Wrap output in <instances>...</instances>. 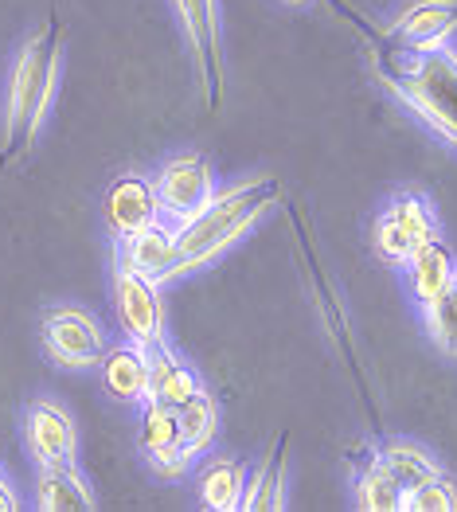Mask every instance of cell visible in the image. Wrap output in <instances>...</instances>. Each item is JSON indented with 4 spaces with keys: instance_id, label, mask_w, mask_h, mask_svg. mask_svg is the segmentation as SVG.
<instances>
[{
    "instance_id": "6da1fadb",
    "label": "cell",
    "mask_w": 457,
    "mask_h": 512,
    "mask_svg": "<svg viewBox=\"0 0 457 512\" xmlns=\"http://www.w3.org/2000/svg\"><path fill=\"white\" fill-rule=\"evenodd\" d=\"M59 71H63V24L43 20L16 47L8 71L4 114H0V165H20L40 141L59 90Z\"/></svg>"
},
{
    "instance_id": "7a4b0ae2",
    "label": "cell",
    "mask_w": 457,
    "mask_h": 512,
    "mask_svg": "<svg viewBox=\"0 0 457 512\" xmlns=\"http://www.w3.org/2000/svg\"><path fill=\"white\" fill-rule=\"evenodd\" d=\"M278 196H282L278 176H250L223 192L215 188L204 212L172 227V278H184V274L215 262L223 251H231L250 227L278 204Z\"/></svg>"
},
{
    "instance_id": "3957f363",
    "label": "cell",
    "mask_w": 457,
    "mask_h": 512,
    "mask_svg": "<svg viewBox=\"0 0 457 512\" xmlns=\"http://www.w3.org/2000/svg\"><path fill=\"white\" fill-rule=\"evenodd\" d=\"M40 344L47 352V360L55 368H67V372H90L98 368L102 352L110 348L106 344V329L102 321L83 309V305H51L40 317Z\"/></svg>"
},
{
    "instance_id": "277c9868",
    "label": "cell",
    "mask_w": 457,
    "mask_h": 512,
    "mask_svg": "<svg viewBox=\"0 0 457 512\" xmlns=\"http://www.w3.org/2000/svg\"><path fill=\"white\" fill-rule=\"evenodd\" d=\"M438 235H442V227H438L434 204L418 192H399L383 212L375 215L372 247L387 266L403 270L418 247H426Z\"/></svg>"
},
{
    "instance_id": "5b68a950",
    "label": "cell",
    "mask_w": 457,
    "mask_h": 512,
    "mask_svg": "<svg viewBox=\"0 0 457 512\" xmlns=\"http://www.w3.org/2000/svg\"><path fill=\"white\" fill-rule=\"evenodd\" d=\"M114 313L122 325L125 341L137 348H157L165 344V301L161 286L153 278H145L141 270H133L129 262L114 255Z\"/></svg>"
},
{
    "instance_id": "8992f818",
    "label": "cell",
    "mask_w": 457,
    "mask_h": 512,
    "mask_svg": "<svg viewBox=\"0 0 457 512\" xmlns=\"http://www.w3.org/2000/svg\"><path fill=\"white\" fill-rule=\"evenodd\" d=\"M153 188H157L161 219L168 227H180L208 208V200L215 196V172L204 153H172L153 172Z\"/></svg>"
},
{
    "instance_id": "52a82bcc",
    "label": "cell",
    "mask_w": 457,
    "mask_h": 512,
    "mask_svg": "<svg viewBox=\"0 0 457 512\" xmlns=\"http://www.w3.org/2000/svg\"><path fill=\"white\" fill-rule=\"evenodd\" d=\"M24 446L40 466H71L79 462V427L75 415L59 399H32L24 407Z\"/></svg>"
},
{
    "instance_id": "ba28073f",
    "label": "cell",
    "mask_w": 457,
    "mask_h": 512,
    "mask_svg": "<svg viewBox=\"0 0 457 512\" xmlns=\"http://www.w3.org/2000/svg\"><path fill=\"white\" fill-rule=\"evenodd\" d=\"M102 219H106L114 243H122L129 235L161 223V204H157L153 176H145V172H122V176H114V184L102 196Z\"/></svg>"
},
{
    "instance_id": "9c48e42d",
    "label": "cell",
    "mask_w": 457,
    "mask_h": 512,
    "mask_svg": "<svg viewBox=\"0 0 457 512\" xmlns=\"http://www.w3.org/2000/svg\"><path fill=\"white\" fill-rule=\"evenodd\" d=\"M457 32V0H415L395 20V40L415 55H430L450 47Z\"/></svg>"
},
{
    "instance_id": "30bf717a",
    "label": "cell",
    "mask_w": 457,
    "mask_h": 512,
    "mask_svg": "<svg viewBox=\"0 0 457 512\" xmlns=\"http://www.w3.org/2000/svg\"><path fill=\"white\" fill-rule=\"evenodd\" d=\"M352 466V489H356V509L364 512H403V485L387 470L379 446H360L348 458Z\"/></svg>"
},
{
    "instance_id": "8fae6325",
    "label": "cell",
    "mask_w": 457,
    "mask_h": 512,
    "mask_svg": "<svg viewBox=\"0 0 457 512\" xmlns=\"http://www.w3.org/2000/svg\"><path fill=\"white\" fill-rule=\"evenodd\" d=\"M98 372H102V387L118 403L141 407L149 399V352L137 348L133 341L106 348L102 360H98Z\"/></svg>"
},
{
    "instance_id": "7c38bea8",
    "label": "cell",
    "mask_w": 457,
    "mask_h": 512,
    "mask_svg": "<svg viewBox=\"0 0 457 512\" xmlns=\"http://www.w3.org/2000/svg\"><path fill=\"white\" fill-rule=\"evenodd\" d=\"M188 43L196 51V63H200V75L204 86H211V98H215V86H219V8L215 0H172Z\"/></svg>"
},
{
    "instance_id": "4fadbf2b",
    "label": "cell",
    "mask_w": 457,
    "mask_h": 512,
    "mask_svg": "<svg viewBox=\"0 0 457 512\" xmlns=\"http://www.w3.org/2000/svg\"><path fill=\"white\" fill-rule=\"evenodd\" d=\"M403 274H407V286L415 294L418 309H426L430 301H438L457 282V258L446 247V239L438 235L426 247H418L415 255H411V262L403 266Z\"/></svg>"
},
{
    "instance_id": "5bb4252c",
    "label": "cell",
    "mask_w": 457,
    "mask_h": 512,
    "mask_svg": "<svg viewBox=\"0 0 457 512\" xmlns=\"http://www.w3.org/2000/svg\"><path fill=\"white\" fill-rule=\"evenodd\" d=\"M200 391H204V380H200V372L188 360H180L168 344L149 348V399H157V403L180 411Z\"/></svg>"
},
{
    "instance_id": "9a60e30c",
    "label": "cell",
    "mask_w": 457,
    "mask_h": 512,
    "mask_svg": "<svg viewBox=\"0 0 457 512\" xmlns=\"http://www.w3.org/2000/svg\"><path fill=\"white\" fill-rule=\"evenodd\" d=\"M36 509L43 512H90L98 497L83 477L79 462L71 466H40L36 470Z\"/></svg>"
},
{
    "instance_id": "2e32d148",
    "label": "cell",
    "mask_w": 457,
    "mask_h": 512,
    "mask_svg": "<svg viewBox=\"0 0 457 512\" xmlns=\"http://www.w3.org/2000/svg\"><path fill=\"white\" fill-rule=\"evenodd\" d=\"M118 258L129 262L133 270H141L145 278H153L157 286L172 282V227L161 219V223H153V227L122 239L118 243Z\"/></svg>"
},
{
    "instance_id": "e0dca14e",
    "label": "cell",
    "mask_w": 457,
    "mask_h": 512,
    "mask_svg": "<svg viewBox=\"0 0 457 512\" xmlns=\"http://www.w3.org/2000/svg\"><path fill=\"white\" fill-rule=\"evenodd\" d=\"M200 505L211 512H239L247 493V466L239 458H208L196 473Z\"/></svg>"
},
{
    "instance_id": "ac0fdd59",
    "label": "cell",
    "mask_w": 457,
    "mask_h": 512,
    "mask_svg": "<svg viewBox=\"0 0 457 512\" xmlns=\"http://www.w3.org/2000/svg\"><path fill=\"white\" fill-rule=\"evenodd\" d=\"M286 438L274 442V450L258 462V470L247 477V493H243V512H282L286 509Z\"/></svg>"
},
{
    "instance_id": "d6986e66",
    "label": "cell",
    "mask_w": 457,
    "mask_h": 512,
    "mask_svg": "<svg viewBox=\"0 0 457 512\" xmlns=\"http://www.w3.org/2000/svg\"><path fill=\"white\" fill-rule=\"evenodd\" d=\"M379 454H383V462H387V470L395 473V481L403 485V497L418 489L426 477H434V473L442 470L438 466V458L430 454V450H422L418 442H387V446H379Z\"/></svg>"
},
{
    "instance_id": "ffe728a7",
    "label": "cell",
    "mask_w": 457,
    "mask_h": 512,
    "mask_svg": "<svg viewBox=\"0 0 457 512\" xmlns=\"http://www.w3.org/2000/svg\"><path fill=\"white\" fill-rule=\"evenodd\" d=\"M176 419H180V442L200 458L211 446L215 430H219V407H215V399L208 395V387H204L196 399H188V403L176 411Z\"/></svg>"
},
{
    "instance_id": "44dd1931",
    "label": "cell",
    "mask_w": 457,
    "mask_h": 512,
    "mask_svg": "<svg viewBox=\"0 0 457 512\" xmlns=\"http://www.w3.org/2000/svg\"><path fill=\"white\" fill-rule=\"evenodd\" d=\"M141 450L153 454L161 446H172L180 442V419H176V407H165L157 399H145L141 403V434H137Z\"/></svg>"
},
{
    "instance_id": "7402d4cb",
    "label": "cell",
    "mask_w": 457,
    "mask_h": 512,
    "mask_svg": "<svg viewBox=\"0 0 457 512\" xmlns=\"http://www.w3.org/2000/svg\"><path fill=\"white\" fill-rule=\"evenodd\" d=\"M422 321H426V333L430 341L438 344L446 356L457 360V282L442 294L438 301H430L422 309Z\"/></svg>"
},
{
    "instance_id": "603a6c76",
    "label": "cell",
    "mask_w": 457,
    "mask_h": 512,
    "mask_svg": "<svg viewBox=\"0 0 457 512\" xmlns=\"http://www.w3.org/2000/svg\"><path fill=\"white\" fill-rule=\"evenodd\" d=\"M403 512H457V481L438 470L403 497Z\"/></svg>"
},
{
    "instance_id": "cb8c5ba5",
    "label": "cell",
    "mask_w": 457,
    "mask_h": 512,
    "mask_svg": "<svg viewBox=\"0 0 457 512\" xmlns=\"http://www.w3.org/2000/svg\"><path fill=\"white\" fill-rule=\"evenodd\" d=\"M145 462H149V470L157 473L161 481H180L184 473L196 466V454L184 442H172V446H161V450L145 454Z\"/></svg>"
},
{
    "instance_id": "d4e9b609",
    "label": "cell",
    "mask_w": 457,
    "mask_h": 512,
    "mask_svg": "<svg viewBox=\"0 0 457 512\" xmlns=\"http://www.w3.org/2000/svg\"><path fill=\"white\" fill-rule=\"evenodd\" d=\"M16 509H20V497H16V489H12V477L0 466V512H16Z\"/></svg>"
},
{
    "instance_id": "484cf974",
    "label": "cell",
    "mask_w": 457,
    "mask_h": 512,
    "mask_svg": "<svg viewBox=\"0 0 457 512\" xmlns=\"http://www.w3.org/2000/svg\"><path fill=\"white\" fill-rule=\"evenodd\" d=\"M286 4H305V0H286Z\"/></svg>"
}]
</instances>
